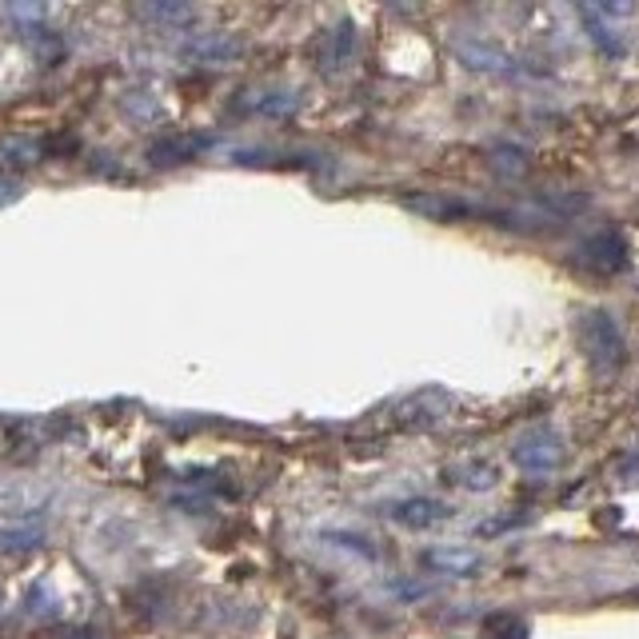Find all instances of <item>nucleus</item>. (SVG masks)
Instances as JSON below:
<instances>
[{"instance_id": "9b49d317", "label": "nucleus", "mask_w": 639, "mask_h": 639, "mask_svg": "<svg viewBox=\"0 0 639 639\" xmlns=\"http://www.w3.org/2000/svg\"><path fill=\"white\" fill-rule=\"evenodd\" d=\"M452 484L471 488V491H488L499 484V471L491 468V464H464V468H456V479H452Z\"/></svg>"}, {"instance_id": "0eeeda50", "label": "nucleus", "mask_w": 639, "mask_h": 639, "mask_svg": "<svg viewBox=\"0 0 639 639\" xmlns=\"http://www.w3.org/2000/svg\"><path fill=\"white\" fill-rule=\"evenodd\" d=\"M180 52L189 60H196V64H220V60L240 57V40L220 37V32H204V37H192Z\"/></svg>"}, {"instance_id": "9d476101", "label": "nucleus", "mask_w": 639, "mask_h": 639, "mask_svg": "<svg viewBox=\"0 0 639 639\" xmlns=\"http://www.w3.org/2000/svg\"><path fill=\"white\" fill-rule=\"evenodd\" d=\"M196 149H209V140H192V136L164 140V144H156V149L149 152V156H152V164H180V160H189Z\"/></svg>"}, {"instance_id": "7ed1b4c3", "label": "nucleus", "mask_w": 639, "mask_h": 639, "mask_svg": "<svg viewBox=\"0 0 639 639\" xmlns=\"http://www.w3.org/2000/svg\"><path fill=\"white\" fill-rule=\"evenodd\" d=\"M576 260L584 264L588 272L596 276H616V272H628L631 264V252H628V240L619 229H599L591 236H584L576 244Z\"/></svg>"}, {"instance_id": "f03ea898", "label": "nucleus", "mask_w": 639, "mask_h": 639, "mask_svg": "<svg viewBox=\"0 0 639 639\" xmlns=\"http://www.w3.org/2000/svg\"><path fill=\"white\" fill-rule=\"evenodd\" d=\"M511 464L528 476H548V471H559L564 464V436L548 424L539 428H528L524 436L511 444Z\"/></svg>"}, {"instance_id": "dca6fc26", "label": "nucleus", "mask_w": 639, "mask_h": 639, "mask_svg": "<svg viewBox=\"0 0 639 639\" xmlns=\"http://www.w3.org/2000/svg\"><path fill=\"white\" fill-rule=\"evenodd\" d=\"M152 17H160V20H184V17H192L184 4H156V9H149Z\"/></svg>"}, {"instance_id": "1a4fd4ad", "label": "nucleus", "mask_w": 639, "mask_h": 639, "mask_svg": "<svg viewBox=\"0 0 639 639\" xmlns=\"http://www.w3.org/2000/svg\"><path fill=\"white\" fill-rule=\"evenodd\" d=\"M579 20H584V29H588V40L596 44L599 52H604V57H619V52H623V44H619V40L611 37V29L604 24V20H599L596 9H584V4H579Z\"/></svg>"}, {"instance_id": "20e7f679", "label": "nucleus", "mask_w": 639, "mask_h": 639, "mask_svg": "<svg viewBox=\"0 0 639 639\" xmlns=\"http://www.w3.org/2000/svg\"><path fill=\"white\" fill-rule=\"evenodd\" d=\"M452 49H456V57L464 60L471 72H491V77H519V72H524V64H519L511 52L496 49L488 40L459 37V40H452Z\"/></svg>"}, {"instance_id": "4468645a", "label": "nucleus", "mask_w": 639, "mask_h": 639, "mask_svg": "<svg viewBox=\"0 0 639 639\" xmlns=\"http://www.w3.org/2000/svg\"><path fill=\"white\" fill-rule=\"evenodd\" d=\"M40 531L24 528V531H0V548H37Z\"/></svg>"}, {"instance_id": "f8f14e48", "label": "nucleus", "mask_w": 639, "mask_h": 639, "mask_svg": "<svg viewBox=\"0 0 639 639\" xmlns=\"http://www.w3.org/2000/svg\"><path fill=\"white\" fill-rule=\"evenodd\" d=\"M300 109L296 92H260V100H252V112H264V116H288Z\"/></svg>"}, {"instance_id": "f257e3e1", "label": "nucleus", "mask_w": 639, "mask_h": 639, "mask_svg": "<svg viewBox=\"0 0 639 639\" xmlns=\"http://www.w3.org/2000/svg\"><path fill=\"white\" fill-rule=\"evenodd\" d=\"M579 344L596 372H619L628 364V336L608 308H588L579 316Z\"/></svg>"}, {"instance_id": "f3484780", "label": "nucleus", "mask_w": 639, "mask_h": 639, "mask_svg": "<svg viewBox=\"0 0 639 639\" xmlns=\"http://www.w3.org/2000/svg\"><path fill=\"white\" fill-rule=\"evenodd\" d=\"M599 17H631L636 12V4H599Z\"/></svg>"}, {"instance_id": "423d86ee", "label": "nucleus", "mask_w": 639, "mask_h": 639, "mask_svg": "<svg viewBox=\"0 0 639 639\" xmlns=\"http://www.w3.org/2000/svg\"><path fill=\"white\" fill-rule=\"evenodd\" d=\"M419 564H424L428 571H439V576L468 579L484 568V556L471 548H428V551H419Z\"/></svg>"}, {"instance_id": "a211bd4d", "label": "nucleus", "mask_w": 639, "mask_h": 639, "mask_svg": "<svg viewBox=\"0 0 639 639\" xmlns=\"http://www.w3.org/2000/svg\"><path fill=\"white\" fill-rule=\"evenodd\" d=\"M77 639H97V636H92V631H80V636Z\"/></svg>"}, {"instance_id": "2eb2a0df", "label": "nucleus", "mask_w": 639, "mask_h": 639, "mask_svg": "<svg viewBox=\"0 0 639 639\" xmlns=\"http://www.w3.org/2000/svg\"><path fill=\"white\" fill-rule=\"evenodd\" d=\"M24 196V184L12 176H0V209H9V204H17V200Z\"/></svg>"}, {"instance_id": "6e6552de", "label": "nucleus", "mask_w": 639, "mask_h": 639, "mask_svg": "<svg viewBox=\"0 0 639 639\" xmlns=\"http://www.w3.org/2000/svg\"><path fill=\"white\" fill-rule=\"evenodd\" d=\"M328 49H324V57H320V69L324 72H336V69H344L352 60V49H356V32H352V24L344 20L336 32H328V40H324Z\"/></svg>"}, {"instance_id": "39448f33", "label": "nucleus", "mask_w": 639, "mask_h": 639, "mask_svg": "<svg viewBox=\"0 0 639 639\" xmlns=\"http://www.w3.org/2000/svg\"><path fill=\"white\" fill-rule=\"evenodd\" d=\"M388 516L396 519L399 528L424 531V528H436V524H444V519L452 516V508H448V504H444V499L408 496V499H399V504H392Z\"/></svg>"}, {"instance_id": "ddd939ff", "label": "nucleus", "mask_w": 639, "mask_h": 639, "mask_svg": "<svg viewBox=\"0 0 639 639\" xmlns=\"http://www.w3.org/2000/svg\"><path fill=\"white\" fill-rule=\"evenodd\" d=\"M324 539H336V544H344V548L359 551L364 559H376V548H372V539H364V536H352V531L332 528V531H324Z\"/></svg>"}]
</instances>
